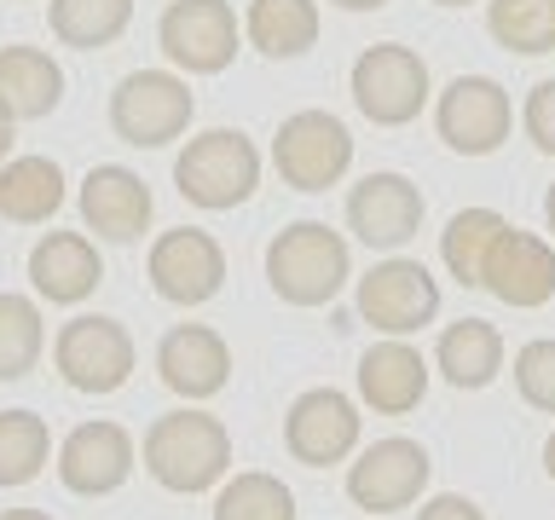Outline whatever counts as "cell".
<instances>
[{
  "instance_id": "obj_1",
  "label": "cell",
  "mask_w": 555,
  "mask_h": 520,
  "mask_svg": "<svg viewBox=\"0 0 555 520\" xmlns=\"http://www.w3.org/2000/svg\"><path fill=\"white\" fill-rule=\"evenodd\" d=\"M139 463L163 492L197 497L232 474V428L208 411H168L139 440Z\"/></svg>"
},
{
  "instance_id": "obj_2",
  "label": "cell",
  "mask_w": 555,
  "mask_h": 520,
  "mask_svg": "<svg viewBox=\"0 0 555 520\" xmlns=\"http://www.w3.org/2000/svg\"><path fill=\"white\" fill-rule=\"evenodd\" d=\"M353 277V255L347 237L330 232L324 220H289L284 232L267 243V284L284 307H324L336 301Z\"/></svg>"
},
{
  "instance_id": "obj_3",
  "label": "cell",
  "mask_w": 555,
  "mask_h": 520,
  "mask_svg": "<svg viewBox=\"0 0 555 520\" xmlns=\"http://www.w3.org/2000/svg\"><path fill=\"white\" fill-rule=\"evenodd\" d=\"M173 185H180L185 203L208 208H243L260 191V151L243 128H208L191 133L185 151L173 156Z\"/></svg>"
},
{
  "instance_id": "obj_4",
  "label": "cell",
  "mask_w": 555,
  "mask_h": 520,
  "mask_svg": "<svg viewBox=\"0 0 555 520\" xmlns=\"http://www.w3.org/2000/svg\"><path fill=\"white\" fill-rule=\"evenodd\" d=\"M347 93H353L359 116L371 121V128H411L434 99V76H428V58L416 47L376 41L353 58Z\"/></svg>"
},
{
  "instance_id": "obj_5",
  "label": "cell",
  "mask_w": 555,
  "mask_h": 520,
  "mask_svg": "<svg viewBox=\"0 0 555 520\" xmlns=\"http://www.w3.org/2000/svg\"><path fill=\"white\" fill-rule=\"evenodd\" d=\"M197 99L180 69H128L111 93V133L133 151H163L173 139H185Z\"/></svg>"
},
{
  "instance_id": "obj_6",
  "label": "cell",
  "mask_w": 555,
  "mask_h": 520,
  "mask_svg": "<svg viewBox=\"0 0 555 520\" xmlns=\"http://www.w3.org/2000/svg\"><path fill=\"white\" fill-rule=\"evenodd\" d=\"M156 47L180 76H220L243 47L232 0H168L156 17Z\"/></svg>"
},
{
  "instance_id": "obj_7",
  "label": "cell",
  "mask_w": 555,
  "mask_h": 520,
  "mask_svg": "<svg viewBox=\"0 0 555 520\" xmlns=\"http://www.w3.org/2000/svg\"><path fill=\"white\" fill-rule=\"evenodd\" d=\"M272 168L289 191H330L347 180L353 168V133H347L341 116L330 110H295L278 121V139H272Z\"/></svg>"
},
{
  "instance_id": "obj_8",
  "label": "cell",
  "mask_w": 555,
  "mask_h": 520,
  "mask_svg": "<svg viewBox=\"0 0 555 520\" xmlns=\"http://www.w3.org/2000/svg\"><path fill=\"white\" fill-rule=\"evenodd\" d=\"M52 364H59L64 388L99 399V393L128 388V376L139 364V347H133V336H128V324H121V318L81 312V318H69L59 329V341H52Z\"/></svg>"
},
{
  "instance_id": "obj_9",
  "label": "cell",
  "mask_w": 555,
  "mask_h": 520,
  "mask_svg": "<svg viewBox=\"0 0 555 520\" xmlns=\"http://www.w3.org/2000/svg\"><path fill=\"white\" fill-rule=\"evenodd\" d=\"M359 318L382 336H416L440 318V284L423 260L388 255L359 277Z\"/></svg>"
},
{
  "instance_id": "obj_10",
  "label": "cell",
  "mask_w": 555,
  "mask_h": 520,
  "mask_svg": "<svg viewBox=\"0 0 555 520\" xmlns=\"http://www.w3.org/2000/svg\"><path fill=\"white\" fill-rule=\"evenodd\" d=\"M428 480H434L428 451L416 440H405V433L371 440L353 463H347V497H353V509H364V515L411 509V503L428 492Z\"/></svg>"
},
{
  "instance_id": "obj_11",
  "label": "cell",
  "mask_w": 555,
  "mask_h": 520,
  "mask_svg": "<svg viewBox=\"0 0 555 520\" xmlns=\"http://www.w3.org/2000/svg\"><path fill=\"white\" fill-rule=\"evenodd\" d=\"M423 220H428V197L393 168L364 173V180L347 191V232H353L364 249L399 255L416 232H423Z\"/></svg>"
},
{
  "instance_id": "obj_12",
  "label": "cell",
  "mask_w": 555,
  "mask_h": 520,
  "mask_svg": "<svg viewBox=\"0 0 555 520\" xmlns=\"http://www.w3.org/2000/svg\"><path fill=\"white\" fill-rule=\"evenodd\" d=\"M133 463H139L133 433L121 422H111V416H93V422L69 428L64 445L52 451V468H59L64 492H76V497H111V492H121L128 474H133Z\"/></svg>"
},
{
  "instance_id": "obj_13",
  "label": "cell",
  "mask_w": 555,
  "mask_h": 520,
  "mask_svg": "<svg viewBox=\"0 0 555 520\" xmlns=\"http://www.w3.org/2000/svg\"><path fill=\"white\" fill-rule=\"evenodd\" d=\"M145 277L163 301L203 307V301H215L220 284H225V249L203 232V225H173V232H163L151 243Z\"/></svg>"
},
{
  "instance_id": "obj_14",
  "label": "cell",
  "mask_w": 555,
  "mask_h": 520,
  "mask_svg": "<svg viewBox=\"0 0 555 520\" xmlns=\"http://www.w3.org/2000/svg\"><path fill=\"white\" fill-rule=\"evenodd\" d=\"M434 128H440L446 151L457 156H492L515 128V110H509V93L492 81V76H457L434 99Z\"/></svg>"
},
{
  "instance_id": "obj_15",
  "label": "cell",
  "mask_w": 555,
  "mask_h": 520,
  "mask_svg": "<svg viewBox=\"0 0 555 520\" xmlns=\"http://www.w3.org/2000/svg\"><path fill=\"white\" fill-rule=\"evenodd\" d=\"M284 451L301 468H336L359 451V405L341 388H307L284 411Z\"/></svg>"
},
{
  "instance_id": "obj_16",
  "label": "cell",
  "mask_w": 555,
  "mask_h": 520,
  "mask_svg": "<svg viewBox=\"0 0 555 520\" xmlns=\"http://www.w3.org/2000/svg\"><path fill=\"white\" fill-rule=\"evenodd\" d=\"M76 203H81L87 232L104 237V243H139V237L151 232V220H156L151 185L139 180L133 168H121V162L87 168V180H81V191H76Z\"/></svg>"
},
{
  "instance_id": "obj_17",
  "label": "cell",
  "mask_w": 555,
  "mask_h": 520,
  "mask_svg": "<svg viewBox=\"0 0 555 520\" xmlns=\"http://www.w3.org/2000/svg\"><path fill=\"white\" fill-rule=\"evenodd\" d=\"M480 289H492L503 307L515 312H532L555 295V249L532 232H515L503 225L498 243L486 249V266H480Z\"/></svg>"
},
{
  "instance_id": "obj_18",
  "label": "cell",
  "mask_w": 555,
  "mask_h": 520,
  "mask_svg": "<svg viewBox=\"0 0 555 520\" xmlns=\"http://www.w3.org/2000/svg\"><path fill=\"white\" fill-rule=\"evenodd\" d=\"M156 376H163L168 393L180 399H215L225 381H232V347H225L220 329L208 324H173L163 341H156Z\"/></svg>"
},
{
  "instance_id": "obj_19",
  "label": "cell",
  "mask_w": 555,
  "mask_h": 520,
  "mask_svg": "<svg viewBox=\"0 0 555 520\" xmlns=\"http://www.w3.org/2000/svg\"><path fill=\"white\" fill-rule=\"evenodd\" d=\"M104 284V255L87 232H47L29 249V289L47 307H81Z\"/></svg>"
},
{
  "instance_id": "obj_20",
  "label": "cell",
  "mask_w": 555,
  "mask_h": 520,
  "mask_svg": "<svg viewBox=\"0 0 555 520\" xmlns=\"http://www.w3.org/2000/svg\"><path fill=\"white\" fill-rule=\"evenodd\" d=\"M359 399L376 416H411L428 399V359L416 353L405 336L376 341L371 353L359 359Z\"/></svg>"
},
{
  "instance_id": "obj_21",
  "label": "cell",
  "mask_w": 555,
  "mask_h": 520,
  "mask_svg": "<svg viewBox=\"0 0 555 520\" xmlns=\"http://www.w3.org/2000/svg\"><path fill=\"white\" fill-rule=\"evenodd\" d=\"M0 104L17 121H47L64 104V64L47 47H0Z\"/></svg>"
},
{
  "instance_id": "obj_22",
  "label": "cell",
  "mask_w": 555,
  "mask_h": 520,
  "mask_svg": "<svg viewBox=\"0 0 555 520\" xmlns=\"http://www.w3.org/2000/svg\"><path fill=\"white\" fill-rule=\"evenodd\" d=\"M434 370H440L457 393H480L492 388L503 370V336L498 324L486 318H457L440 329V347H434Z\"/></svg>"
},
{
  "instance_id": "obj_23",
  "label": "cell",
  "mask_w": 555,
  "mask_h": 520,
  "mask_svg": "<svg viewBox=\"0 0 555 520\" xmlns=\"http://www.w3.org/2000/svg\"><path fill=\"white\" fill-rule=\"evenodd\" d=\"M64 168L52 156H7L0 162V220L12 225H47L64 208Z\"/></svg>"
},
{
  "instance_id": "obj_24",
  "label": "cell",
  "mask_w": 555,
  "mask_h": 520,
  "mask_svg": "<svg viewBox=\"0 0 555 520\" xmlns=\"http://www.w3.org/2000/svg\"><path fill=\"white\" fill-rule=\"evenodd\" d=\"M243 35L260 58H301L319 47V0H249Z\"/></svg>"
},
{
  "instance_id": "obj_25",
  "label": "cell",
  "mask_w": 555,
  "mask_h": 520,
  "mask_svg": "<svg viewBox=\"0 0 555 520\" xmlns=\"http://www.w3.org/2000/svg\"><path fill=\"white\" fill-rule=\"evenodd\" d=\"M47 24L59 47L76 52H104L116 47L133 24V0H47Z\"/></svg>"
},
{
  "instance_id": "obj_26",
  "label": "cell",
  "mask_w": 555,
  "mask_h": 520,
  "mask_svg": "<svg viewBox=\"0 0 555 520\" xmlns=\"http://www.w3.org/2000/svg\"><path fill=\"white\" fill-rule=\"evenodd\" d=\"M486 35L515 58L555 52V0H486Z\"/></svg>"
},
{
  "instance_id": "obj_27",
  "label": "cell",
  "mask_w": 555,
  "mask_h": 520,
  "mask_svg": "<svg viewBox=\"0 0 555 520\" xmlns=\"http://www.w3.org/2000/svg\"><path fill=\"white\" fill-rule=\"evenodd\" d=\"M503 225H509V220H503L498 208H457V214L446 220V232H440V260H446V272L457 277L463 289H480L486 249L498 243Z\"/></svg>"
},
{
  "instance_id": "obj_28",
  "label": "cell",
  "mask_w": 555,
  "mask_h": 520,
  "mask_svg": "<svg viewBox=\"0 0 555 520\" xmlns=\"http://www.w3.org/2000/svg\"><path fill=\"white\" fill-rule=\"evenodd\" d=\"M41 347H47V324L35 295L0 289V381H24L41 364Z\"/></svg>"
},
{
  "instance_id": "obj_29",
  "label": "cell",
  "mask_w": 555,
  "mask_h": 520,
  "mask_svg": "<svg viewBox=\"0 0 555 520\" xmlns=\"http://www.w3.org/2000/svg\"><path fill=\"white\" fill-rule=\"evenodd\" d=\"M47 463H52L47 416H35V411H0V492L29 485Z\"/></svg>"
},
{
  "instance_id": "obj_30",
  "label": "cell",
  "mask_w": 555,
  "mask_h": 520,
  "mask_svg": "<svg viewBox=\"0 0 555 520\" xmlns=\"http://www.w3.org/2000/svg\"><path fill=\"white\" fill-rule=\"evenodd\" d=\"M215 520H295V492L278 474L243 468V474L220 480L215 492Z\"/></svg>"
},
{
  "instance_id": "obj_31",
  "label": "cell",
  "mask_w": 555,
  "mask_h": 520,
  "mask_svg": "<svg viewBox=\"0 0 555 520\" xmlns=\"http://www.w3.org/2000/svg\"><path fill=\"white\" fill-rule=\"evenodd\" d=\"M515 393L532 411L555 416V336H538L515 353Z\"/></svg>"
},
{
  "instance_id": "obj_32",
  "label": "cell",
  "mask_w": 555,
  "mask_h": 520,
  "mask_svg": "<svg viewBox=\"0 0 555 520\" xmlns=\"http://www.w3.org/2000/svg\"><path fill=\"white\" fill-rule=\"evenodd\" d=\"M520 128L544 156H555V81H538L520 104Z\"/></svg>"
},
{
  "instance_id": "obj_33",
  "label": "cell",
  "mask_w": 555,
  "mask_h": 520,
  "mask_svg": "<svg viewBox=\"0 0 555 520\" xmlns=\"http://www.w3.org/2000/svg\"><path fill=\"white\" fill-rule=\"evenodd\" d=\"M416 520H486V515H480V503H468L463 492H440L416 509Z\"/></svg>"
},
{
  "instance_id": "obj_34",
  "label": "cell",
  "mask_w": 555,
  "mask_h": 520,
  "mask_svg": "<svg viewBox=\"0 0 555 520\" xmlns=\"http://www.w3.org/2000/svg\"><path fill=\"white\" fill-rule=\"evenodd\" d=\"M12 133H17V116L7 110V104H0V162L12 156Z\"/></svg>"
},
{
  "instance_id": "obj_35",
  "label": "cell",
  "mask_w": 555,
  "mask_h": 520,
  "mask_svg": "<svg viewBox=\"0 0 555 520\" xmlns=\"http://www.w3.org/2000/svg\"><path fill=\"white\" fill-rule=\"evenodd\" d=\"M330 6H341V12H382L388 0H330Z\"/></svg>"
},
{
  "instance_id": "obj_36",
  "label": "cell",
  "mask_w": 555,
  "mask_h": 520,
  "mask_svg": "<svg viewBox=\"0 0 555 520\" xmlns=\"http://www.w3.org/2000/svg\"><path fill=\"white\" fill-rule=\"evenodd\" d=\"M0 520H52L47 509H0Z\"/></svg>"
},
{
  "instance_id": "obj_37",
  "label": "cell",
  "mask_w": 555,
  "mask_h": 520,
  "mask_svg": "<svg viewBox=\"0 0 555 520\" xmlns=\"http://www.w3.org/2000/svg\"><path fill=\"white\" fill-rule=\"evenodd\" d=\"M544 220H550V232H555V185L544 191Z\"/></svg>"
},
{
  "instance_id": "obj_38",
  "label": "cell",
  "mask_w": 555,
  "mask_h": 520,
  "mask_svg": "<svg viewBox=\"0 0 555 520\" xmlns=\"http://www.w3.org/2000/svg\"><path fill=\"white\" fill-rule=\"evenodd\" d=\"M544 468H550V480H555V433L544 440Z\"/></svg>"
},
{
  "instance_id": "obj_39",
  "label": "cell",
  "mask_w": 555,
  "mask_h": 520,
  "mask_svg": "<svg viewBox=\"0 0 555 520\" xmlns=\"http://www.w3.org/2000/svg\"><path fill=\"white\" fill-rule=\"evenodd\" d=\"M434 6H475V0H434Z\"/></svg>"
}]
</instances>
